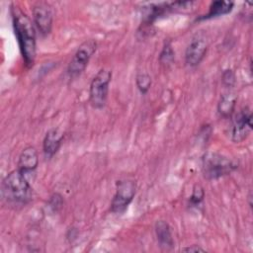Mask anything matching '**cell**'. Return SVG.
<instances>
[{"mask_svg":"<svg viewBox=\"0 0 253 253\" xmlns=\"http://www.w3.org/2000/svg\"><path fill=\"white\" fill-rule=\"evenodd\" d=\"M112 72L108 69H101L92 79L89 89V100L93 108L102 109L107 102L109 84Z\"/></svg>","mask_w":253,"mask_h":253,"instance_id":"277c9868","label":"cell"},{"mask_svg":"<svg viewBox=\"0 0 253 253\" xmlns=\"http://www.w3.org/2000/svg\"><path fill=\"white\" fill-rule=\"evenodd\" d=\"M96 48L97 42L94 40L85 41L79 45L67 67V74L70 78L73 79L78 77L85 70L91 56L96 51Z\"/></svg>","mask_w":253,"mask_h":253,"instance_id":"5b68a950","label":"cell"},{"mask_svg":"<svg viewBox=\"0 0 253 253\" xmlns=\"http://www.w3.org/2000/svg\"><path fill=\"white\" fill-rule=\"evenodd\" d=\"M12 20L14 32L27 67L34 64L36 57V33L28 16L18 7H12Z\"/></svg>","mask_w":253,"mask_h":253,"instance_id":"6da1fadb","label":"cell"},{"mask_svg":"<svg viewBox=\"0 0 253 253\" xmlns=\"http://www.w3.org/2000/svg\"><path fill=\"white\" fill-rule=\"evenodd\" d=\"M155 233L157 240L161 247L165 249H170L173 247L174 241L172 238L171 230L168 223L164 220H158L155 223Z\"/></svg>","mask_w":253,"mask_h":253,"instance_id":"7c38bea8","label":"cell"},{"mask_svg":"<svg viewBox=\"0 0 253 253\" xmlns=\"http://www.w3.org/2000/svg\"><path fill=\"white\" fill-rule=\"evenodd\" d=\"M2 197L7 204L24 206L32 199V188L19 169L10 172L2 182Z\"/></svg>","mask_w":253,"mask_h":253,"instance_id":"7a4b0ae2","label":"cell"},{"mask_svg":"<svg viewBox=\"0 0 253 253\" xmlns=\"http://www.w3.org/2000/svg\"><path fill=\"white\" fill-rule=\"evenodd\" d=\"M135 82L138 90L142 94H145L151 85V78L147 73H139L136 76Z\"/></svg>","mask_w":253,"mask_h":253,"instance_id":"9a60e30c","label":"cell"},{"mask_svg":"<svg viewBox=\"0 0 253 253\" xmlns=\"http://www.w3.org/2000/svg\"><path fill=\"white\" fill-rule=\"evenodd\" d=\"M181 251H187V252H204L205 249L198 246V245H192L189 247H185L183 249H181Z\"/></svg>","mask_w":253,"mask_h":253,"instance_id":"d6986e66","label":"cell"},{"mask_svg":"<svg viewBox=\"0 0 253 253\" xmlns=\"http://www.w3.org/2000/svg\"><path fill=\"white\" fill-rule=\"evenodd\" d=\"M136 191V184L132 179L118 181L115 196L111 203V211L114 213L124 212L131 203Z\"/></svg>","mask_w":253,"mask_h":253,"instance_id":"8992f818","label":"cell"},{"mask_svg":"<svg viewBox=\"0 0 253 253\" xmlns=\"http://www.w3.org/2000/svg\"><path fill=\"white\" fill-rule=\"evenodd\" d=\"M236 97L233 94H223L217 104V111L223 118L230 117L234 111Z\"/></svg>","mask_w":253,"mask_h":253,"instance_id":"5bb4252c","label":"cell"},{"mask_svg":"<svg viewBox=\"0 0 253 253\" xmlns=\"http://www.w3.org/2000/svg\"><path fill=\"white\" fill-rule=\"evenodd\" d=\"M233 6H234V3L231 1H213L210 6L208 14H206L201 19L207 20V19H211L221 15L228 14L233 9Z\"/></svg>","mask_w":253,"mask_h":253,"instance_id":"4fadbf2b","label":"cell"},{"mask_svg":"<svg viewBox=\"0 0 253 253\" xmlns=\"http://www.w3.org/2000/svg\"><path fill=\"white\" fill-rule=\"evenodd\" d=\"M63 139V133L58 128H50L44 135L42 149L44 156L50 159L59 149Z\"/></svg>","mask_w":253,"mask_h":253,"instance_id":"30bf717a","label":"cell"},{"mask_svg":"<svg viewBox=\"0 0 253 253\" xmlns=\"http://www.w3.org/2000/svg\"><path fill=\"white\" fill-rule=\"evenodd\" d=\"M174 58V51L172 49V46L169 42L165 43V45L163 46V49L160 53V56H159V60L161 63H164V64H168L170 63Z\"/></svg>","mask_w":253,"mask_h":253,"instance_id":"e0dca14e","label":"cell"},{"mask_svg":"<svg viewBox=\"0 0 253 253\" xmlns=\"http://www.w3.org/2000/svg\"><path fill=\"white\" fill-rule=\"evenodd\" d=\"M39 164L38 151L33 146H28L23 149L19 156L18 169L25 175L33 172Z\"/></svg>","mask_w":253,"mask_h":253,"instance_id":"8fae6325","label":"cell"},{"mask_svg":"<svg viewBox=\"0 0 253 253\" xmlns=\"http://www.w3.org/2000/svg\"><path fill=\"white\" fill-rule=\"evenodd\" d=\"M221 79H222V83L226 87H232L235 83V75L231 69L224 70L222 73Z\"/></svg>","mask_w":253,"mask_h":253,"instance_id":"ac0fdd59","label":"cell"},{"mask_svg":"<svg viewBox=\"0 0 253 253\" xmlns=\"http://www.w3.org/2000/svg\"><path fill=\"white\" fill-rule=\"evenodd\" d=\"M34 23L42 36L48 35L52 27V12L48 4L39 2L33 7Z\"/></svg>","mask_w":253,"mask_h":253,"instance_id":"ba28073f","label":"cell"},{"mask_svg":"<svg viewBox=\"0 0 253 253\" xmlns=\"http://www.w3.org/2000/svg\"><path fill=\"white\" fill-rule=\"evenodd\" d=\"M236 168L237 164L234 161L216 152H208L202 158L203 175L208 180H215L226 176Z\"/></svg>","mask_w":253,"mask_h":253,"instance_id":"3957f363","label":"cell"},{"mask_svg":"<svg viewBox=\"0 0 253 253\" xmlns=\"http://www.w3.org/2000/svg\"><path fill=\"white\" fill-rule=\"evenodd\" d=\"M207 49H208V42L206 38L203 36H197L191 41V42L186 48V52H185L186 63L191 67H195L199 65L203 60V58L205 57Z\"/></svg>","mask_w":253,"mask_h":253,"instance_id":"9c48e42d","label":"cell"},{"mask_svg":"<svg viewBox=\"0 0 253 253\" xmlns=\"http://www.w3.org/2000/svg\"><path fill=\"white\" fill-rule=\"evenodd\" d=\"M204 197H205L204 189L202 188V186L196 185V186L193 188V192H192V195H191V197H190V205H191L192 207H197V206H199V205L203 202Z\"/></svg>","mask_w":253,"mask_h":253,"instance_id":"2e32d148","label":"cell"},{"mask_svg":"<svg viewBox=\"0 0 253 253\" xmlns=\"http://www.w3.org/2000/svg\"><path fill=\"white\" fill-rule=\"evenodd\" d=\"M252 129V114L248 108L241 110L234 118L231 126L230 135L234 142L244 140Z\"/></svg>","mask_w":253,"mask_h":253,"instance_id":"52a82bcc","label":"cell"}]
</instances>
